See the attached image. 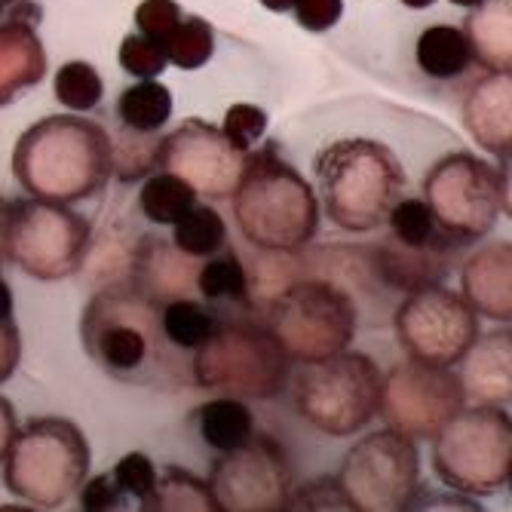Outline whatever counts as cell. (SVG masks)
I'll return each mask as SVG.
<instances>
[{
	"mask_svg": "<svg viewBox=\"0 0 512 512\" xmlns=\"http://www.w3.org/2000/svg\"><path fill=\"white\" fill-rule=\"evenodd\" d=\"M292 402L319 433L353 436L378 414L381 368L356 350L304 362V371L292 384Z\"/></svg>",
	"mask_w": 512,
	"mask_h": 512,
	"instance_id": "9c48e42d",
	"label": "cell"
},
{
	"mask_svg": "<svg viewBox=\"0 0 512 512\" xmlns=\"http://www.w3.org/2000/svg\"><path fill=\"white\" fill-rule=\"evenodd\" d=\"M86 476L89 442L68 417H31L4 454L7 491L46 509L68 503Z\"/></svg>",
	"mask_w": 512,
	"mask_h": 512,
	"instance_id": "5b68a950",
	"label": "cell"
},
{
	"mask_svg": "<svg viewBox=\"0 0 512 512\" xmlns=\"http://www.w3.org/2000/svg\"><path fill=\"white\" fill-rule=\"evenodd\" d=\"M197 203V194L191 184H184L178 175L166 169H154L138 194V209L151 224H175L184 212Z\"/></svg>",
	"mask_w": 512,
	"mask_h": 512,
	"instance_id": "f1b7e54d",
	"label": "cell"
},
{
	"mask_svg": "<svg viewBox=\"0 0 512 512\" xmlns=\"http://www.w3.org/2000/svg\"><path fill=\"white\" fill-rule=\"evenodd\" d=\"M209 488L218 512H279L292 494V463L283 445L252 433L243 445L221 451Z\"/></svg>",
	"mask_w": 512,
	"mask_h": 512,
	"instance_id": "9a60e30c",
	"label": "cell"
},
{
	"mask_svg": "<svg viewBox=\"0 0 512 512\" xmlns=\"http://www.w3.org/2000/svg\"><path fill=\"white\" fill-rule=\"evenodd\" d=\"M46 77V50L31 22H0V108Z\"/></svg>",
	"mask_w": 512,
	"mask_h": 512,
	"instance_id": "ffe728a7",
	"label": "cell"
},
{
	"mask_svg": "<svg viewBox=\"0 0 512 512\" xmlns=\"http://www.w3.org/2000/svg\"><path fill=\"white\" fill-rule=\"evenodd\" d=\"M169 65L181 71H197L215 56V31L203 16H181L172 34L163 40Z\"/></svg>",
	"mask_w": 512,
	"mask_h": 512,
	"instance_id": "4dcf8cb0",
	"label": "cell"
},
{
	"mask_svg": "<svg viewBox=\"0 0 512 512\" xmlns=\"http://www.w3.org/2000/svg\"><path fill=\"white\" fill-rule=\"evenodd\" d=\"M19 359H22V338H19L16 322L0 319V384H7L13 378Z\"/></svg>",
	"mask_w": 512,
	"mask_h": 512,
	"instance_id": "ab89813d",
	"label": "cell"
},
{
	"mask_svg": "<svg viewBox=\"0 0 512 512\" xmlns=\"http://www.w3.org/2000/svg\"><path fill=\"white\" fill-rule=\"evenodd\" d=\"M114 482L123 491V497H135V500H145L157 482V470L148 454L142 451H132L126 457H120V463L114 467Z\"/></svg>",
	"mask_w": 512,
	"mask_h": 512,
	"instance_id": "e575fe53",
	"label": "cell"
},
{
	"mask_svg": "<svg viewBox=\"0 0 512 512\" xmlns=\"http://www.w3.org/2000/svg\"><path fill=\"white\" fill-rule=\"evenodd\" d=\"M218 316L194 298H169L160 307V329L169 347L178 353H194L215 329H218Z\"/></svg>",
	"mask_w": 512,
	"mask_h": 512,
	"instance_id": "484cf974",
	"label": "cell"
},
{
	"mask_svg": "<svg viewBox=\"0 0 512 512\" xmlns=\"http://www.w3.org/2000/svg\"><path fill=\"white\" fill-rule=\"evenodd\" d=\"M157 166L191 184L206 200H230L246 175L249 151L237 148L221 126L188 117L157 145Z\"/></svg>",
	"mask_w": 512,
	"mask_h": 512,
	"instance_id": "2e32d148",
	"label": "cell"
},
{
	"mask_svg": "<svg viewBox=\"0 0 512 512\" xmlns=\"http://www.w3.org/2000/svg\"><path fill=\"white\" fill-rule=\"evenodd\" d=\"M417 68L433 80H457L467 74L473 65V53L467 34L457 25H430L421 37H417Z\"/></svg>",
	"mask_w": 512,
	"mask_h": 512,
	"instance_id": "7402d4cb",
	"label": "cell"
},
{
	"mask_svg": "<svg viewBox=\"0 0 512 512\" xmlns=\"http://www.w3.org/2000/svg\"><path fill=\"white\" fill-rule=\"evenodd\" d=\"M460 295L467 304L494 322L512 316V246L491 243L476 249L460 270Z\"/></svg>",
	"mask_w": 512,
	"mask_h": 512,
	"instance_id": "e0dca14e",
	"label": "cell"
},
{
	"mask_svg": "<svg viewBox=\"0 0 512 512\" xmlns=\"http://www.w3.org/2000/svg\"><path fill=\"white\" fill-rule=\"evenodd\" d=\"M460 384L467 399H476V405H509L512 396V332L497 329L488 335H479L476 344L460 359Z\"/></svg>",
	"mask_w": 512,
	"mask_h": 512,
	"instance_id": "d6986e66",
	"label": "cell"
},
{
	"mask_svg": "<svg viewBox=\"0 0 512 512\" xmlns=\"http://www.w3.org/2000/svg\"><path fill=\"white\" fill-rule=\"evenodd\" d=\"M89 243V221L65 203L0 200V252L34 279L56 283L80 273Z\"/></svg>",
	"mask_w": 512,
	"mask_h": 512,
	"instance_id": "8992f818",
	"label": "cell"
},
{
	"mask_svg": "<svg viewBox=\"0 0 512 512\" xmlns=\"http://www.w3.org/2000/svg\"><path fill=\"white\" fill-rule=\"evenodd\" d=\"M313 172L325 215L347 234L378 230L405 188L399 157L375 138L332 142L316 154Z\"/></svg>",
	"mask_w": 512,
	"mask_h": 512,
	"instance_id": "277c9868",
	"label": "cell"
},
{
	"mask_svg": "<svg viewBox=\"0 0 512 512\" xmlns=\"http://www.w3.org/2000/svg\"><path fill=\"white\" fill-rule=\"evenodd\" d=\"M77 500H80V509L86 512H108V509H120L123 506V491L117 488L114 476H92V479H83V485L77 488Z\"/></svg>",
	"mask_w": 512,
	"mask_h": 512,
	"instance_id": "74e56055",
	"label": "cell"
},
{
	"mask_svg": "<svg viewBox=\"0 0 512 512\" xmlns=\"http://www.w3.org/2000/svg\"><path fill=\"white\" fill-rule=\"evenodd\" d=\"M13 175L37 200L65 206L92 200L114 175L111 135L102 123L80 114L43 117L19 135Z\"/></svg>",
	"mask_w": 512,
	"mask_h": 512,
	"instance_id": "6da1fadb",
	"label": "cell"
},
{
	"mask_svg": "<svg viewBox=\"0 0 512 512\" xmlns=\"http://www.w3.org/2000/svg\"><path fill=\"white\" fill-rule=\"evenodd\" d=\"M0 319H13V289L0 279Z\"/></svg>",
	"mask_w": 512,
	"mask_h": 512,
	"instance_id": "ee69618b",
	"label": "cell"
},
{
	"mask_svg": "<svg viewBox=\"0 0 512 512\" xmlns=\"http://www.w3.org/2000/svg\"><path fill=\"white\" fill-rule=\"evenodd\" d=\"M172 246L188 258H209L227 246V224L212 206H191L172 224Z\"/></svg>",
	"mask_w": 512,
	"mask_h": 512,
	"instance_id": "83f0119b",
	"label": "cell"
},
{
	"mask_svg": "<svg viewBox=\"0 0 512 512\" xmlns=\"http://www.w3.org/2000/svg\"><path fill=\"white\" fill-rule=\"evenodd\" d=\"M402 4L408 7V10H430L436 0H402Z\"/></svg>",
	"mask_w": 512,
	"mask_h": 512,
	"instance_id": "bcb514c9",
	"label": "cell"
},
{
	"mask_svg": "<svg viewBox=\"0 0 512 512\" xmlns=\"http://www.w3.org/2000/svg\"><path fill=\"white\" fill-rule=\"evenodd\" d=\"M16 430H19V421H16V408L10 405V399L0 396V460H4V454L10 451Z\"/></svg>",
	"mask_w": 512,
	"mask_h": 512,
	"instance_id": "7bdbcfd3",
	"label": "cell"
},
{
	"mask_svg": "<svg viewBox=\"0 0 512 512\" xmlns=\"http://www.w3.org/2000/svg\"><path fill=\"white\" fill-rule=\"evenodd\" d=\"M405 509H479V503L470 500L467 494H442V491H430L424 485H417Z\"/></svg>",
	"mask_w": 512,
	"mask_h": 512,
	"instance_id": "60d3db41",
	"label": "cell"
},
{
	"mask_svg": "<svg viewBox=\"0 0 512 512\" xmlns=\"http://www.w3.org/2000/svg\"><path fill=\"white\" fill-rule=\"evenodd\" d=\"M473 59L488 71L512 68V0H482L463 19Z\"/></svg>",
	"mask_w": 512,
	"mask_h": 512,
	"instance_id": "44dd1931",
	"label": "cell"
},
{
	"mask_svg": "<svg viewBox=\"0 0 512 512\" xmlns=\"http://www.w3.org/2000/svg\"><path fill=\"white\" fill-rule=\"evenodd\" d=\"M448 4H454V7H476V4H482V0H448Z\"/></svg>",
	"mask_w": 512,
	"mask_h": 512,
	"instance_id": "7dc6e473",
	"label": "cell"
},
{
	"mask_svg": "<svg viewBox=\"0 0 512 512\" xmlns=\"http://www.w3.org/2000/svg\"><path fill=\"white\" fill-rule=\"evenodd\" d=\"M169 117H172V92L157 77L132 83L117 99V120L123 129L160 135V129L169 123Z\"/></svg>",
	"mask_w": 512,
	"mask_h": 512,
	"instance_id": "d4e9b609",
	"label": "cell"
},
{
	"mask_svg": "<svg viewBox=\"0 0 512 512\" xmlns=\"http://www.w3.org/2000/svg\"><path fill=\"white\" fill-rule=\"evenodd\" d=\"M200 439L215 451H230L255 433V417L249 405L237 396H218L197 408L194 414Z\"/></svg>",
	"mask_w": 512,
	"mask_h": 512,
	"instance_id": "603a6c76",
	"label": "cell"
},
{
	"mask_svg": "<svg viewBox=\"0 0 512 512\" xmlns=\"http://www.w3.org/2000/svg\"><path fill=\"white\" fill-rule=\"evenodd\" d=\"M0 264H4V252H0Z\"/></svg>",
	"mask_w": 512,
	"mask_h": 512,
	"instance_id": "c3c4849f",
	"label": "cell"
},
{
	"mask_svg": "<svg viewBox=\"0 0 512 512\" xmlns=\"http://www.w3.org/2000/svg\"><path fill=\"white\" fill-rule=\"evenodd\" d=\"M384 224H390L393 240L399 246H408V249L448 246V237L439 230V224H436V218H433L424 197H399L390 206Z\"/></svg>",
	"mask_w": 512,
	"mask_h": 512,
	"instance_id": "f546056e",
	"label": "cell"
},
{
	"mask_svg": "<svg viewBox=\"0 0 512 512\" xmlns=\"http://www.w3.org/2000/svg\"><path fill=\"white\" fill-rule=\"evenodd\" d=\"M463 126L476 145L509 157L512 148V77L509 71H491L463 99Z\"/></svg>",
	"mask_w": 512,
	"mask_h": 512,
	"instance_id": "ac0fdd59",
	"label": "cell"
},
{
	"mask_svg": "<svg viewBox=\"0 0 512 512\" xmlns=\"http://www.w3.org/2000/svg\"><path fill=\"white\" fill-rule=\"evenodd\" d=\"M433 470L457 494L491 497L512 479V424L500 405H463L433 436Z\"/></svg>",
	"mask_w": 512,
	"mask_h": 512,
	"instance_id": "52a82bcc",
	"label": "cell"
},
{
	"mask_svg": "<svg viewBox=\"0 0 512 512\" xmlns=\"http://www.w3.org/2000/svg\"><path fill=\"white\" fill-rule=\"evenodd\" d=\"M240 234L261 252L298 255L319 230V200L310 181L276 157V145L249 151V166L234 191Z\"/></svg>",
	"mask_w": 512,
	"mask_h": 512,
	"instance_id": "3957f363",
	"label": "cell"
},
{
	"mask_svg": "<svg viewBox=\"0 0 512 512\" xmlns=\"http://www.w3.org/2000/svg\"><path fill=\"white\" fill-rule=\"evenodd\" d=\"M424 200L442 234L454 246H470L509 212V178L488 160L457 151L424 175Z\"/></svg>",
	"mask_w": 512,
	"mask_h": 512,
	"instance_id": "30bf717a",
	"label": "cell"
},
{
	"mask_svg": "<svg viewBox=\"0 0 512 512\" xmlns=\"http://www.w3.org/2000/svg\"><path fill=\"white\" fill-rule=\"evenodd\" d=\"M292 359L267 325L218 322V329L194 350L191 378L203 390L237 399H276L289 384Z\"/></svg>",
	"mask_w": 512,
	"mask_h": 512,
	"instance_id": "ba28073f",
	"label": "cell"
},
{
	"mask_svg": "<svg viewBox=\"0 0 512 512\" xmlns=\"http://www.w3.org/2000/svg\"><path fill=\"white\" fill-rule=\"evenodd\" d=\"M80 338L105 375L126 384H154L172 371L157 298L132 283H105L80 316Z\"/></svg>",
	"mask_w": 512,
	"mask_h": 512,
	"instance_id": "7a4b0ae2",
	"label": "cell"
},
{
	"mask_svg": "<svg viewBox=\"0 0 512 512\" xmlns=\"http://www.w3.org/2000/svg\"><path fill=\"white\" fill-rule=\"evenodd\" d=\"M221 132H224L237 148L252 151V148L261 142V138H264V132H267V111L258 108V105H249V102L230 105L227 114H224Z\"/></svg>",
	"mask_w": 512,
	"mask_h": 512,
	"instance_id": "836d02e7",
	"label": "cell"
},
{
	"mask_svg": "<svg viewBox=\"0 0 512 512\" xmlns=\"http://www.w3.org/2000/svg\"><path fill=\"white\" fill-rule=\"evenodd\" d=\"M181 16L184 13L175 0H142L135 10V28L163 43L172 34V28L181 22Z\"/></svg>",
	"mask_w": 512,
	"mask_h": 512,
	"instance_id": "d590c367",
	"label": "cell"
},
{
	"mask_svg": "<svg viewBox=\"0 0 512 512\" xmlns=\"http://www.w3.org/2000/svg\"><path fill=\"white\" fill-rule=\"evenodd\" d=\"M194 289L206 301H230V304H246L249 301V273L234 249H218L209 255L197 273H194Z\"/></svg>",
	"mask_w": 512,
	"mask_h": 512,
	"instance_id": "4316f807",
	"label": "cell"
},
{
	"mask_svg": "<svg viewBox=\"0 0 512 512\" xmlns=\"http://www.w3.org/2000/svg\"><path fill=\"white\" fill-rule=\"evenodd\" d=\"M463 405L467 393L460 375L445 365L408 359L381 375L378 411L387 427L411 439H433Z\"/></svg>",
	"mask_w": 512,
	"mask_h": 512,
	"instance_id": "5bb4252c",
	"label": "cell"
},
{
	"mask_svg": "<svg viewBox=\"0 0 512 512\" xmlns=\"http://www.w3.org/2000/svg\"><path fill=\"white\" fill-rule=\"evenodd\" d=\"M286 509H350L338 479H316L289 494Z\"/></svg>",
	"mask_w": 512,
	"mask_h": 512,
	"instance_id": "8d00e7d4",
	"label": "cell"
},
{
	"mask_svg": "<svg viewBox=\"0 0 512 512\" xmlns=\"http://www.w3.org/2000/svg\"><path fill=\"white\" fill-rule=\"evenodd\" d=\"M270 13H289L295 7V0H261Z\"/></svg>",
	"mask_w": 512,
	"mask_h": 512,
	"instance_id": "f6af8a7d",
	"label": "cell"
},
{
	"mask_svg": "<svg viewBox=\"0 0 512 512\" xmlns=\"http://www.w3.org/2000/svg\"><path fill=\"white\" fill-rule=\"evenodd\" d=\"M117 59H120V68L126 74L138 77V80H154V77H160L169 68L163 43L148 37V34H142V31L123 37Z\"/></svg>",
	"mask_w": 512,
	"mask_h": 512,
	"instance_id": "d6a6232c",
	"label": "cell"
},
{
	"mask_svg": "<svg viewBox=\"0 0 512 512\" xmlns=\"http://www.w3.org/2000/svg\"><path fill=\"white\" fill-rule=\"evenodd\" d=\"M53 92H56V99L71 108V111H92V108H99L102 96H105V83H102V74L92 68L89 62H65L53 80Z\"/></svg>",
	"mask_w": 512,
	"mask_h": 512,
	"instance_id": "1f68e13d",
	"label": "cell"
},
{
	"mask_svg": "<svg viewBox=\"0 0 512 512\" xmlns=\"http://www.w3.org/2000/svg\"><path fill=\"white\" fill-rule=\"evenodd\" d=\"M335 479L350 509L399 512L421 485V454L411 436L387 427L356 442Z\"/></svg>",
	"mask_w": 512,
	"mask_h": 512,
	"instance_id": "7c38bea8",
	"label": "cell"
},
{
	"mask_svg": "<svg viewBox=\"0 0 512 512\" xmlns=\"http://www.w3.org/2000/svg\"><path fill=\"white\" fill-rule=\"evenodd\" d=\"M43 19V10L34 0H0V22H31L37 25Z\"/></svg>",
	"mask_w": 512,
	"mask_h": 512,
	"instance_id": "b9f144b4",
	"label": "cell"
},
{
	"mask_svg": "<svg viewBox=\"0 0 512 512\" xmlns=\"http://www.w3.org/2000/svg\"><path fill=\"white\" fill-rule=\"evenodd\" d=\"M138 509L145 512H218V503L212 497V488L206 479L181 470V467H166L151 494L138 500Z\"/></svg>",
	"mask_w": 512,
	"mask_h": 512,
	"instance_id": "cb8c5ba5",
	"label": "cell"
},
{
	"mask_svg": "<svg viewBox=\"0 0 512 512\" xmlns=\"http://www.w3.org/2000/svg\"><path fill=\"white\" fill-rule=\"evenodd\" d=\"M295 19L301 28L319 34L329 31L341 22L344 16V0H295Z\"/></svg>",
	"mask_w": 512,
	"mask_h": 512,
	"instance_id": "f35d334b",
	"label": "cell"
},
{
	"mask_svg": "<svg viewBox=\"0 0 512 512\" xmlns=\"http://www.w3.org/2000/svg\"><path fill=\"white\" fill-rule=\"evenodd\" d=\"M356 304L329 279H295L273 295L267 329L292 362H319L356 338Z\"/></svg>",
	"mask_w": 512,
	"mask_h": 512,
	"instance_id": "8fae6325",
	"label": "cell"
},
{
	"mask_svg": "<svg viewBox=\"0 0 512 512\" xmlns=\"http://www.w3.org/2000/svg\"><path fill=\"white\" fill-rule=\"evenodd\" d=\"M393 329L408 359L445 368H454L482 335L479 313L467 298L436 283L408 292L393 313Z\"/></svg>",
	"mask_w": 512,
	"mask_h": 512,
	"instance_id": "4fadbf2b",
	"label": "cell"
}]
</instances>
